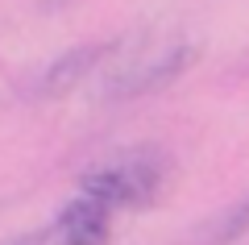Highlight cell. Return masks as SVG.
Instances as JSON below:
<instances>
[{
	"label": "cell",
	"mask_w": 249,
	"mask_h": 245,
	"mask_svg": "<svg viewBox=\"0 0 249 245\" xmlns=\"http://www.w3.org/2000/svg\"><path fill=\"white\" fill-rule=\"evenodd\" d=\"M245 228H249V200L237 204V208H232L229 216L220 220V225L208 228V241H212V245H224V241H232V237H241Z\"/></svg>",
	"instance_id": "obj_4"
},
{
	"label": "cell",
	"mask_w": 249,
	"mask_h": 245,
	"mask_svg": "<svg viewBox=\"0 0 249 245\" xmlns=\"http://www.w3.org/2000/svg\"><path fill=\"white\" fill-rule=\"evenodd\" d=\"M37 241H42V237L29 233V237H17V241H4V245H37Z\"/></svg>",
	"instance_id": "obj_5"
},
{
	"label": "cell",
	"mask_w": 249,
	"mask_h": 245,
	"mask_svg": "<svg viewBox=\"0 0 249 245\" xmlns=\"http://www.w3.org/2000/svg\"><path fill=\"white\" fill-rule=\"evenodd\" d=\"M112 212L104 200L79 191V200H71L58 212V220L50 225L46 241L50 245H108L112 237Z\"/></svg>",
	"instance_id": "obj_2"
},
{
	"label": "cell",
	"mask_w": 249,
	"mask_h": 245,
	"mask_svg": "<svg viewBox=\"0 0 249 245\" xmlns=\"http://www.w3.org/2000/svg\"><path fill=\"white\" fill-rule=\"evenodd\" d=\"M170 183V167L158 154H124L121 162H108L79 179V191L104 200L108 208H150L162 200Z\"/></svg>",
	"instance_id": "obj_1"
},
{
	"label": "cell",
	"mask_w": 249,
	"mask_h": 245,
	"mask_svg": "<svg viewBox=\"0 0 249 245\" xmlns=\"http://www.w3.org/2000/svg\"><path fill=\"white\" fill-rule=\"evenodd\" d=\"M108 54V46H83V50H71L67 58H58L54 62V71L46 75V88L42 92H50V96H58V92H67V88H75L83 75H88L91 67H96L100 58Z\"/></svg>",
	"instance_id": "obj_3"
}]
</instances>
